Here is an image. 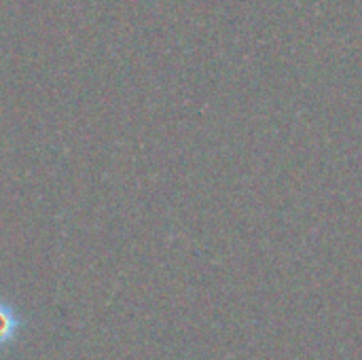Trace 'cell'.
<instances>
[{
    "mask_svg": "<svg viewBox=\"0 0 362 360\" xmlns=\"http://www.w3.org/2000/svg\"><path fill=\"white\" fill-rule=\"evenodd\" d=\"M23 327L25 318L19 314V310L11 301L0 299V350L11 348L17 342Z\"/></svg>",
    "mask_w": 362,
    "mask_h": 360,
    "instance_id": "cell-1",
    "label": "cell"
}]
</instances>
